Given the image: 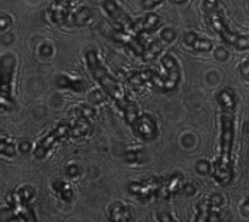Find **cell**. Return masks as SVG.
<instances>
[{
    "label": "cell",
    "instance_id": "5bb4252c",
    "mask_svg": "<svg viewBox=\"0 0 249 222\" xmlns=\"http://www.w3.org/2000/svg\"><path fill=\"white\" fill-rule=\"evenodd\" d=\"M160 16L157 14H153V12H150V14L146 15L142 18L138 19L136 22H134L133 26V32L136 34V36H139L142 33H148V32L155 31L156 28L160 24Z\"/></svg>",
    "mask_w": 249,
    "mask_h": 222
},
{
    "label": "cell",
    "instance_id": "ba28073f",
    "mask_svg": "<svg viewBox=\"0 0 249 222\" xmlns=\"http://www.w3.org/2000/svg\"><path fill=\"white\" fill-rule=\"evenodd\" d=\"M223 197L220 194H212L208 198L203 199L197 206V215L195 222H216L219 214L215 213L216 208L223 205Z\"/></svg>",
    "mask_w": 249,
    "mask_h": 222
},
{
    "label": "cell",
    "instance_id": "7402d4cb",
    "mask_svg": "<svg viewBox=\"0 0 249 222\" xmlns=\"http://www.w3.org/2000/svg\"><path fill=\"white\" fill-rule=\"evenodd\" d=\"M57 84L62 87H71L78 92H82L85 89L84 82L82 80H72L67 77H61L57 79Z\"/></svg>",
    "mask_w": 249,
    "mask_h": 222
},
{
    "label": "cell",
    "instance_id": "9a60e30c",
    "mask_svg": "<svg viewBox=\"0 0 249 222\" xmlns=\"http://www.w3.org/2000/svg\"><path fill=\"white\" fill-rule=\"evenodd\" d=\"M184 41L186 45H189L190 48H192L194 50L197 51H203V52H207V51H211L212 48H213V44H212L211 40L208 39H202L197 35L194 32H189L184 35Z\"/></svg>",
    "mask_w": 249,
    "mask_h": 222
},
{
    "label": "cell",
    "instance_id": "52a82bcc",
    "mask_svg": "<svg viewBox=\"0 0 249 222\" xmlns=\"http://www.w3.org/2000/svg\"><path fill=\"white\" fill-rule=\"evenodd\" d=\"M160 185H162V179L150 177V179L141 180V181L130 182L128 186V191L129 193L141 201H148L152 197L158 196Z\"/></svg>",
    "mask_w": 249,
    "mask_h": 222
},
{
    "label": "cell",
    "instance_id": "8d00e7d4",
    "mask_svg": "<svg viewBox=\"0 0 249 222\" xmlns=\"http://www.w3.org/2000/svg\"><path fill=\"white\" fill-rule=\"evenodd\" d=\"M184 191H185V193L189 194V196H191L192 193H195L196 188H195V187L192 186L191 184H187V185H185V186H184Z\"/></svg>",
    "mask_w": 249,
    "mask_h": 222
},
{
    "label": "cell",
    "instance_id": "4dcf8cb0",
    "mask_svg": "<svg viewBox=\"0 0 249 222\" xmlns=\"http://www.w3.org/2000/svg\"><path fill=\"white\" fill-rule=\"evenodd\" d=\"M157 218L160 222H177L169 213H160L157 215Z\"/></svg>",
    "mask_w": 249,
    "mask_h": 222
},
{
    "label": "cell",
    "instance_id": "6da1fadb",
    "mask_svg": "<svg viewBox=\"0 0 249 222\" xmlns=\"http://www.w3.org/2000/svg\"><path fill=\"white\" fill-rule=\"evenodd\" d=\"M87 63L89 69L91 70L94 78L99 82V84L101 85L104 91L106 92V94L118 104L119 108L123 111L124 118H125L126 123H128L129 125H133L136 121V119L139 118L138 106L128 99V96L124 94L123 90H122L121 86L118 85L117 80L114 79V78L107 72L106 68L101 65L96 51H88Z\"/></svg>",
    "mask_w": 249,
    "mask_h": 222
},
{
    "label": "cell",
    "instance_id": "ffe728a7",
    "mask_svg": "<svg viewBox=\"0 0 249 222\" xmlns=\"http://www.w3.org/2000/svg\"><path fill=\"white\" fill-rule=\"evenodd\" d=\"M53 189H55L56 193L66 202H71L73 198V191L71 188V186L68 184L63 181H56L53 184Z\"/></svg>",
    "mask_w": 249,
    "mask_h": 222
},
{
    "label": "cell",
    "instance_id": "9c48e42d",
    "mask_svg": "<svg viewBox=\"0 0 249 222\" xmlns=\"http://www.w3.org/2000/svg\"><path fill=\"white\" fill-rule=\"evenodd\" d=\"M134 133L143 141H153L158 136V126L151 114H141L133 124Z\"/></svg>",
    "mask_w": 249,
    "mask_h": 222
},
{
    "label": "cell",
    "instance_id": "44dd1931",
    "mask_svg": "<svg viewBox=\"0 0 249 222\" xmlns=\"http://www.w3.org/2000/svg\"><path fill=\"white\" fill-rule=\"evenodd\" d=\"M92 18V12L89 7H80L73 16V22L75 26H85Z\"/></svg>",
    "mask_w": 249,
    "mask_h": 222
},
{
    "label": "cell",
    "instance_id": "30bf717a",
    "mask_svg": "<svg viewBox=\"0 0 249 222\" xmlns=\"http://www.w3.org/2000/svg\"><path fill=\"white\" fill-rule=\"evenodd\" d=\"M104 9L107 14L111 16V18L116 22L119 26V29L123 31H133L134 22L131 21L130 17L113 1V0H105L104 1Z\"/></svg>",
    "mask_w": 249,
    "mask_h": 222
},
{
    "label": "cell",
    "instance_id": "4316f807",
    "mask_svg": "<svg viewBox=\"0 0 249 222\" xmlns=\"http://www.w3.org/2000/svg\"><path fill=\"white\" fill-rule=\"evenodd\" d=\"M177 36V33L173 28H165L164 31L162 32V39L165 41V43H170L173 41Z\"/></svg>",
    "mask_w": 249,
    "mask_h": 222
},
{
    "label": "cell",
    "instance_id": "1f68e13d",
    "mask_svg": "<svg viewBox=\"0 0 249 222\" xmlns=\"http://www.w3.org/2000/svg\"><path fill=\"white\" fill-rule=\"evenodd\" d=\"M39 52L43 56H50L51 53H53V48H51L50 45H48V44H44V45H41L40 49H39Z\"/></svg>",
    "mask_w": 249,
    "mask_h": 222
},
{
    "label": "cell",
    "instance_id": "277c9868",
    "mask_svg": "<svg viewBox=\"0 0 249 222\" xmlns=\"http://www.w3.org/2000/svg\"><path fill=\"white\" fill-rule=\"evenodd\" d=\"M209 21H211L212 27L215 29L216 33L220 35V38L226 44H229L231 46H235V48L240 49V50L249 49V36H243L231 32L229 29V27L226 26L223 16L218 11H214L212 14H209Z\"/></svg>",
    "mask_w": 249,
    "mask_h": 222
},
{
    "label": "cell",
    "instance_id": "cb8c5ba5",
    "mask_svg": "<svg viewBox=\"0 0 249 222\" xmlns=\"http://www.w3.org/2000/svg\"><path fill=\"white\" fill-rule=\"evenodd\" d=\"M196 171L199 175H207L212 171V164L207 160H198L196 163Z\"/></svg>",
    "mask_w": 249,
    "mask_h": 222
},
{
    "label": "cell",
    "instance_id": "d4e9b609",
    "mask_svg": "<svg viewBox=\"0 0 249 222\" xmlns=\"http://www.w3.org/2000/svg\"><path fill=\"white\" fill-rule=\"evenodd\" d=\"M124 157L128 163H139L142 160V153L140 151H129Z\"/></svg>",
    "mask_w": 249,
    "mask_h": 222
},
{
    "label": "cell",
    "instance_id": "5b68a950",
    "mask_svg": "<svg viewBox=\"0 0 249 222\" xmlns=\"http://www.w3.org/2000/svg\"><path fill=\"white\" fill-rule=\"evenodd\" d=\"M15 58L11 55H5L1 57V109L11 111L14 108L15 101L11 95V82L14 75Z\"/></svg>",
    "mask_w": 249,
    "mask_h": 222
},
{
    "label": "cell",
    "instance_id": "f546056e",
    "mask_svg": "<svg viewBox=\"0 0 249 222\" xmlns=\"http://www.w3.org/2000/svg\"><path fill=\"white\" fill-rule=\"evenodd\" d=\"M240 72H241V75H242L246 80H248L249 82V61L241 65Z\"/></svg>",
    "mask_w": 249,
    "mask_h": 222
},
{
    "label": "cell",
    "instance_id": "f35d334b",
    "mask_svg": "<svg viewBox=\"0 0 249 222\" xmlns=\"http://www.w3.org/2000/svg\"><path fill=\"white\" fill-rule=\"evenodd\" d=\"M245 131H246V134H247V135L249 136V123H247L245 125Z\"/></svg>",
    "mask_w": 249,
    "mask_h": 222
},
{
    "label": "cell",
    "instance_id": "3957f363",
    "mask_svg": "<svg viewBox=\"0 0 249 222\" xmlns=\"http://www.w3.org/2000/svg\"><path fill=\"white\" fill-rule=\"evenodd\" d=\"M162 65L164 68V75L155 73L151 79L153 87L160 92H172L177 89L181 78V72L178 61L172 55H165L162 58Z\"/></svg>",
    "mask_w": 249,
    "mask_h": 222
},
{
    "label": "cell",
    "instance_id": "4fadbf2b",
    "mask_svg": "<svg viewBox=\"0 0 249 222\" xmlns=\"http://www.w3.org/2000/svg\"><path fill=\"white\" fill-rule=\"evenodd\" d=\"M218 103L220 106L223 113H229V114H235L236 106H237V97H236L235 91L230 87H226L219 91L218 96Z\"/></svg>",
    "mask_w": 249,
    "mask_h": 222
},
{
    "label": "cell",
    "instance_id": "d6986e66",
    "mask_svg": "<svg viewBox=\"0 0 249 222\" xmlns=\"http://www.w3.org/2000/svg\"><path fill=\"white\" fill-rule=\"evenodd\" d=\"M163 50V45L160 40H156L153 43H151L150 45L146 48L145 52L142 55V60L146 61V62H150V61H153Z\"/></svg>",
    "mask_w": 249,
    "mask_h": 222
},
{
    "label": "cell",
    "instance_id": "8fae6325",
    "mask_svg": "<svg viewBox=\"0 0 249 222\" xmlns=\"http://www.w3.org/2000/svg\"><path fill=\"white\" fill-rule=\"evenodd\" d=\"M182 187H184V176L180 172H175L167 179H162V185H160L157 198H172L173 196L179 193Z\"/></svg>",
    "mask_w": 249,
    "mask_h": 222
},
{
    "label": "cell",
    "instance_id": "7a4b0ae2",
    "mask_svg": "<svg viewBox=\"0 0 249 222\" xmlns=\"http://www.w3.org/2000/svg\"><path fill=\"white\" fill-rule=\"evenodd\" d=\"M235 138V114L223 113L221 116V150L220 157L212 164L213 177L221 185L226 186L232 181L235 172L231 162V153Z\"/></svg>",
    "mask_w": 249,
    "mask_h": 222
},
{
    "label": "cell",
    "instance_id": "ac0fdd59",
    "mask_svg": "<svg viewBox=\"0 0 249 222\" xmlns=\"http://www.w3.org/2000/svg\"><path fill=\"white\" fill-rule=\"evenodd\" d=\"M91 131V125H90L89 121L87 120V118H80L79 120H77L74 123V125H72V131H71V135L75 136V137H80V136L88 135V134Z\"/></svg>",
    "mask_w": 249,
    "mask_h": 222
},
{
    "label": "cell",
    "instance_id": "e575fe53",
    "mask_svg": "<svg viewBox=\"0 0 249 222\" xmlns=\"http://www.w3.org/2000/svg\"><path fill=\"white\" fill-rule=\"evenodd\" d=\"M241 211H242L243 215L246 218H249V197L245 201V203L242 204V208H241Z\"/></svg>",
    "mask_w": 249,
    "mask_h": 222
},
{
    "label": "cell",
    "instance_id": "836d02e7",
    "mask_svg": "<svg viewBox=\"0 0 249 222\" xmlns=\"http://www.w3.org/2000/svg\"><path fill=\"white\" fill-rule=\"evenodd\" d=\"M215 56L219 60H226V57H228V51L224 50L223 48H219L218 50L215 51Z\"/></svg>",
    "mask_w": 249,
    "mask_h": 222
},
{
    "label": "cell",
    "instance_id": "e0dca14e",
    "mask_svg": "<svg viewBox=\"0 0 249 222\" xmlns=\"http://www.w3.org/2000/svg\"><path fill=\"white\" fill-rule=\"evenodd\" d=\"M153 74H155V72H152V70H142V72L133 73V74L128 78L129 84H131L133 86H136V87L142 86L146 82L151 83V79H152Z\"/></svg>",
    "mask_w": 249,
    "mask_h": 222
},
{
    "label": "cell",
    "instance_id": "d590c367",
    "mask_svg": "<svg viewBox=\"0 0 249 222\" xmlns=\"http://www.w3.org/2000/svg\"><path fill=\"white\" fill-rule=\"evenodd\" d=\"M29 150H31V143H29L28 141H22V142L19 143V151H21V152L27 153Z\"/></svg>",
    "mask_w": 249,
    "mask_h": 222
},
{
    "label": "cell",
    "instance_id": "8992f818",
    "mask_svg": "<svg viewBox=\"0 0 249 222\" xmlns=\"http://www.w3.org/2000/svg\"><path fill=\"white\" fill-rule=\"evenodd\" d=\"M71 131H72V125L67 123H62L58 126H56L48 136L43 138L40 142L38 143V146L34 150V157L36 159H43L45 158V155L48 154L49 151L55 146L56 142H58L60 140H62L66 136L71 135Z\"/></svg>",
    "mask_w": 249,
    "mask_h": 222
},
{
    "label": "cell",
    "instance_id": "7c38bea8",
    "mask_svg": "<svg viewBox=\"0 0 249 222\" xmlns=\"http://www.w3.org/2000/svg\"><path fill=\"white\" fill-rule=\"evenodd\" d=\"M112 38H113L117 43L128 46V48L131 49V50L134 51V53L138 56H142L146 50V48L143 46V44L141 43L139 36H133L131 34H129V32L123 31V29H114V31L112 32Z\"/></svg>",
    "mask_w": 249,
    "mask_h": 222
},
{
    "label": "cell",
    "instance_id": "d6a6232c",
    "mask_svg": "<svg viewBox=\"0 0 249 222\" xmlns=\"http://www.w3.org/2000/svg\"><path fill=\"white\" fill-rule=\"evenodd\" d=\"M79 174V168L77 165H70L67 168V175L71 177H75L77 175Z\"/></svg>",
    "mask_w": 249,
    "mask_h": 222
},
{
    "label": "cell",
    "instance_id": "f1b7e54d",
    "mask_svg": "<svg viewBox=\"0 0 249 222\" xmlns=\"http://www.w3.org/2000/svg\"><path fill=\"white\" fill-rule=\"evenodd\" d=\"M10 26H11V18H10V16H7V15H1V17H0V29H1V31H5V29Z\"/></svg>",
    "mask_w": 249,
    "mask_h": 222
},
{
    "label": "cell",
    "instance_id": "603a6c76",
    "mask_svg": "<svg viewBox=\"0 0 249 222\" xmlns=\"http://www.w3.org/2000/svg\"><path fill=\"white\" fill-rule=\"evenodd\" d=\"M0 150H1L2 155H6V157H14L15 155L14 145L10 143L7 140H5L4 136H2L1 141H0Z\"/></svg>",
    "mask_w": 249,
    "mask_h": 222
},
{
    "label": "cell",
    "instance_id": "83f0119b",
    "mask_svg": "<svg viewBox=\"0 0 249 222\" xmlns=\"http://www.w3.org/2000/svg\"><path fill=\"white\" fill-rule=\"evenodd\" d=\"M163 0H141V6L145 10H151L155 6L160 5Z\"/></svg>",
    "mask_w": 249,
    "mask_h": 222
},
{
    "label": "cell",
    "instance_id": "484cf974",
    "mask_svg": "<svg viewBox=\"0 0 249 222\" xmlns=\"http://www.w3.org/2000/svg\"><path fill=\"white\" fill-rule=\"evenodd\" d=\"M219 1H220V0H203L204 10L208 12V15L216 11V9H218L219 6Z\"/></svg>",
    "mask_w": 249,
    "mask_h": 222
},
{
    "label": "cell",
    "instance_id": "2e32d148",
    "mask_svg": "<svg viewBox=\"0 0 249 222\" xmlns=\"http://www.w3.org/2000/svg\"><path fill=\"white\" fill-rule=\"evenodd\" d=\"M109 219L112 222H134L130 209L122 203H114L109 209Z\"/></svg>",
    "mask_w": 249,
    "mask_h": 222
},
{
    "label": "cell",
    "instance_id": "74e56055",
    "mask_svg": "<svg viewBox=\"0 0 249 222\" xmlns=\"http://www.w3.org/2000/svg\"><path fill=\"white\" fill-rule=\"evenodd\" d=\"M172 2H175V4H184L186 0H170Z\"/></svg>",
    "mask_w": 249,
    "mask_h": 222
}]
</instances>
